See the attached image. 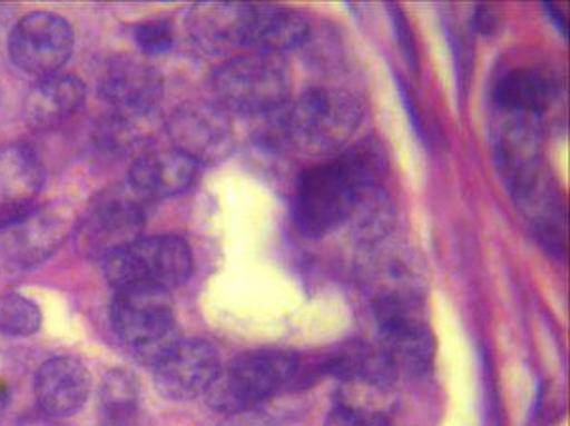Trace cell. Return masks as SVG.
Listing matches in <instances>:
<instances>
[{
    "instance_id": "cell-1",
    "label": "cell",
    "mask_w": 570,
    "mask_h": 426,
    "mask_svg": "<svg viewBox=\"0 0 570 426\" xmlns=\"http://www.w3.org/2000/svg\"><path fill=\"white\" fill-rule=\"evenodd\" d=\"M387 157L376 140L366 138L333 161L301 174L293 197V221L306 238H323L341 229L361 186L384 184Z\"/></svg>"
},
{
    "instance_id": "cell-2",
    "label": "cell",
    "mask_w": 570,
    "mask_h": 426,
    "mask_svg": "<svg viewBox=\"0 0 570 426\" xmlns=\"http://www.w3.org/2000/svg\"><path fill=\"white\" fill-rule=\"evenodd\" d=\"M361 113L360 100L346 89L314 87L273 119L285 148L308 157H327L347 148Z\"/></svg>"
},
{
    "instance_id": "cell-3",
    "label": "cell",
    "mask_w": 570,
    "mask_h": 426,
    "mask_svg": "<svg viewBox=\"0 0 570 426\" xmlns=\"http://www.w3.org/2000/svg\"><path fill=\"white\" fill-rule=\"evenodd\" d=\"M210 86L229 116L274 118L289 105L292 75L284 57L244 51L216 69Z\"/></svg>"
},
{
    "instance_id": "cell-4",
    "label": "cell",
    "mask_w": 570,
    "mask_h": 426,
    "mask_svg": "<svg viewBox=\"0 0 570 426\" xmlns=\"http://www.w3.org/2000/svg\"><path fill=\"white\" fill-rule=\"evenodd\" d=\"M110 321L118 340L140 365L149 368L180 340L168 290L148 287L116 290Z\"/></svg>"
},
{
    "instance_id": "cell-5",
    "label": "cell",
    "mask_w": 570,
    "mask_h": 426,
    "mask_svg": "<svg viewBox=\"0 0 570 426\" xmlns=\"http://www.w3.org/2000/svg\"><path fill=\"white\" fill-rule=\"evenodd\" d=\"M297 370L298 357L293 353L271 349L246 353L219 368L210 389L206 390V402L224 415L259 409L263 402L295 384Z\"/></svg>"
},
{
    "instance_id": "cell-6",
    "label": "cell",
    "mask_w": 570,
    "mask_h": 426,
    "mask_svg": "<svg viewBox=\"0 0 570 426\" xmlns=\"http://www.w3.org/2000/svg\"><path fill=\"white\" fill-rule=\"evenodd\" d=\"M193 270L191 249L180 236H142L105 260L114 289L148 287L170 290L186 284Z\"/></svg>"
},
{
    "instance_id": "cell-7",
    "label": "cell",
    "mask_w": 570,
    "mask_h": 426,
    "mask_svg": "<svg viewBox=\"0 0 570 426\" xmlns=\"http://www.w3.org/2000/svg\"><path fill=\"white\" fill-rule=\"evenodd\" d=\"M72 230L67 206L27 208L0 222V257L18 268L42 265Z\"/></svg>"
},
{
    "instance_id": "cell-8",
    "label": "cell",
    "mask_w": 570,
    "mask_h": 426,
    "mask_svg": "<svg viewBox=\"0 0 570 426\" xmlns=\"http://www.w3.org/2000/svg\"><path fill=\"white\" fill-rule=\"evenodd\" d=\"M173 149L197 165L224 161L235 148V130L227 111L214 100H191L173 111L167 123Z\"/></svg>"
},
{
    "instance_id": "cell-9",
    "label": "cell",
    "mask_w": 570,
    "mask_h": 426,
    "mask_svg": "<svg viewBox=\"0 0 570 426\" xmlns=\"http://www.w3.org/2000/svg\"><path fill=\"white\" fill-rule=\"evenodd\" d=\"M142 206L135 198L108 195L97 200L76 227V249L83 259L106 260L142 238Z\"/></svg>"
},
{
    "instance_id": "cell-10",
    "label": "cell",
    "mask_w": 570,
    "mask_h": 426,
    "mask_svg": "<svg viewBox=\"0 0 570 426\" xmlns=\"http://www.w3.org/2000/svg\"><path fill=\"white\" fill-rule=\"evenodd\" d=\"M72 48V27L67 19L51 12H32L19 19L8 42L13 65L40 80L57 75L69 61Z\"/></svg>"
},
{
    "instance_id": "cell-11",
    "label": "cell",
    "mask_w": 570,
    "mask_h": 426,
    "mask_svg": "<svg viewBox=\"0 0 570 426\" xmlns=\"http://www.w3.org/2000/svg\"><path fill=\"white\" fill-rule=\"evenodd\" d=\"M361 279L374 311L422 308V276L410 254L384 241L366 248L361 262Z\"/></svg>"
},
{
    "instance_id": "cell-12",
    "label": "cell",
    "mask_w": 570,
    "mask_h": 426,
    "mask_svg": "<svg viewBox=\"0 0 570 426\" xmlns=\"http://www.w3.org/2000/svg\"><path fill=\"white\" fill-rule=\"evenodd\" d=\"M99 91L116 118L132 123L156 110L163 97V78L140 57H114L100 75Z\"/></svg>"
},
{
    "instance_id": "cell-13",
    "label": "cell",
    "mask_w": 570,
    "mask_h": 426,
    "mask_svg": "<svg viewBox=\"0 0 570 426\" xmlns=\"http://www.w3.org/2000/svg\"><path fill=\"white\" fill-rule=\"evenodd\" d=\"M379 349L399 376H422L433 365L434 338L422 308L376 311Z\"/></svg>"
},
{
    "instance_id": "cell-14",
    "label": "cell",
    "mask_w": 570,
    "mask_h": 426,
    "mask_svg": "<svg viewBox=\"0 0 570 426\" xmlns=\"http://www.w3.org/2000/svg\"><path fill=\"white\" fill-rule=\"evenodd\" d=\"M219 368V355L210 341L180 338L154 366V379L157 390L168 400H193L206 395Z\"/></svg>"
},
{
    "instance_id": "cell-15",
    "label": "cell",
    "mask_w": 570,
    "mask_h": 426,
    "mask_svg": "<svg viewBox=\"0 0 570 426\" xmlns=\"http://www.w3.org/2000/svg\"><path fill=\"white\" fill-rule=\"evenodd\" d=\"M91 393V374L75 357H56L43 363L35 379L38 409L56 419L76 415Z\"/></svg>"
},
{
    "instance_id": "cell-16",
    "label": "cell",
    "mask_w": 570,
    "mask_h": 426,
    "mask_svg": "<svg viewBox=\"0 0 570 426\" xmlns=\"http://www.w3.org/2000/svg\"><path fill=\"white\" fill-rule=\"evenodd\" d=\"M248 2H199L187 12V32L208 56L244 50Z\"/></svg>"
},
{
    "instance_id": "cell-17",
    "label": "cell",
    "mask_w": 570,
    "mask_h": 426,
    "mask_svg": "<svg viewBox=\"0 0 570 426\" xmlns=\"http://www.w3.org/2000/svg\"><path fill=\"white\" fill-rule=\"evenodd\" d=\"M308 38V21L292 8L246 4L244 51L284 57Z\"/></svg>"
},
{
    "instance_id": "cell-18",
    "label": "cell",
    "mask_w": 570,
    "mask_h": 426,
    "mask_svg": "<svg viewBox=\"0 0 570 426\" xmlns=\"http://www.w3.org/2000/svg\"><path fill=\"white\" fill-rule=\"evenodd\" d=\"M199 165L176 149H159L132 162L129 184L144 198H170L186 192L199 176Z\"/></svg>"
},
{
    "instance_id": "cell-19",
    "label": "cell",
    "mask_w": 570,
    "mask_h": 426,
    "mask_svg": "<svg viewBox=\"0 0 570 426\" xmlns=\"http://www.w3.org/2000/svg\"><path fill=\"white\" fill-rule=\"evenodd\" d=\"M46 170L37 149L12 143L0 149V211L13 216L32 205L42 191Z\"/></svg>"
},
{
    "instance_id": "cell-20",
    "label": "cell",
    "mask_w": 570,
    "mask_h": 426,
    "mask_svg": "<svg viewBox=\"0 0 570 426\" xmlns=\"http://www.w3.org/2000/svg\"><path fill=\"white\" fill-rule=\"evenodd\" d=\"M83 102L86 86L76 76H48L27 95L23 118L32 129H53L72 118Z\"/></svg>"
},
{
    "instance_id": "cell-21",
    "label": "cell",
    "mask_w": 570,
    "mask_h": 426,
    "mask_svg": "<svg viewBox=\"0 0 570 426\" xmlns=\"http://www.w3.org/2000/svg\"><path fill=\"white\" fill-rule=\"evenodd\" d=\"M395 222V208L384 184L361 186L347 214L344 227L363 248L384 241Z\"/></svg>"
},
{
    "instance_id": "cell-22",
    "label": "cell",
    "mask_w": 570,
    "mask_h": 426,
    "mask_svg": "<svg viewBox=\"0 0 570 426\" xmlns=\"http://www.w3.org/2000/svg\"><path fill=\"white\" fill-rule=\"evenodd\" d=\"M553 99V86L540 70L515 69L497 83L499 110L539 119Z\"/></svg>"
},
{
    "instance_id": "cell-23",
    "label": "cell",
    "mask_w": 570,
    "mask_h": 426,
    "mask_svg": "<svg viewBox=\"0 0 570 426\" xmlns=\"http://www.w3.org/2000/svg\"><path fill=\"white\" fill-rule=\"evenodd\" d=\"M140 387L124 368L108 371L100 387V417L105 426H132L138 414Z\"/></svg>"
},
{
    "instance_id": "cell-24",
    "label": "cell",
    "mask_w": 570,
    "mask_h": 426,
    "mask_svg": "<svg viewBox=\"0 0 570 426\" xmlns=\"http://www.w3.org/2000/svg\"><path fill=\"white\" fill-rule=\"evenodd\" d=\"M42 325V314L37 304L21 295L0 297V334L10 338H23L38 333Z\"/></svg>"
},
{
    "instance_id": "cell-25",
    "label": "cell",
    "mask_w": 570,
    "mask_h": 426,
    "mask_svg": "<svg viewBox=\"0 0 570 426\" xmlns=\"http://www.w3.org/2000/svg\"><path fill=\"white\" fill-rule=\"evenodd\" d=\"M135 42L146 56H163L173 48V26L165 19H149L138 23L132 31Z\"/></svg>"
},
{
    "instance_id": "cell-26",
    "label": "cell",
    "mask_w": 570,
    "mask_h": 426,
    "mask_svg": "<svg viewBox=\"0 0 570 426\" xmlns=\"http://www.w3.org/2000/svg\"><path fill=\"white\" fill-rule=\"evenodd\" d=\"M325 426H393L382 409L338 404L325 419Z\"/></svg>"
},
{
    "instance_id": "cell-27",
    "label": "cell",
    "mask_w": 570,
    "mask_h": 426,
    "mask_svg": "<svg viewBox=\"0 0 570 426\" xmlns=\"http://www.w3.org/2000/svg\"><path fill=\"white\" fill-rule=\"evenodd\" d=\"M219 426H278L273 417L263 414L261 409H248L238 414L225 415V420Z\"/></svg>"
},
{
    "instance_id": "cell-28",
    "label": "cell",
    "mask_w": 570,
    "mask_h": 426,
    "mask_svg": "<svg viewBox=\"0 0 570 426\" xmlns=\"http://www.w3.org/2000/svg\"><path fill=\"white\" fill-rule=\"evenodd\" d=\"M19 426H61L56 423V417L43 414L42 409H38V414H29L19 420Z\"/></svg>"
},
{
    "instance_id": "cell-29",
    "label": "cell",
    "mask_w": 570,
    "mask_h": 426,
    "mask_svg": "<svg viewBox=\"0 0 570 426\" xmlns=\"http://www.w3.org/2000/svg\"><path fill=\"white\" fill-rule=\"evenodd\" d=\"M8 398V389L7 385L2 384L0 382V412H2V408H4V404H7Z\"/></svg>"
}]
</instances>
